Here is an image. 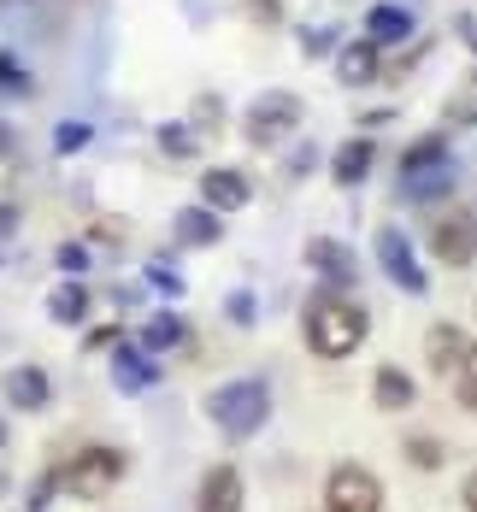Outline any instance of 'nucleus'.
I'll list each match as a JSON object with an SVG mask.
<instances>
[{
    "label": "nucleus",
    "instance_id": "nucleus-1",
    "mask_svg": "<svg viewBox=\"0 0 477 512\" xmlns=\"http://www.w3.org/2000/svg\"><path fill=\"white\" fill-rule=\"evenodd\" d=\"M301 336H307V348L318 359H348L371 336V312L366 301H354L342 289H318L301 307Z\"/></svg>",
    "mask_w": 477,
    "mask_h": 512
},
{
    "label": "nucleus",
    "instance_id": "nucleus-2",
    "mask_svg": "<svg viewBox=\"0 0 477 512\" xmlns=\"http://www.w3.org/2000/svg\"><path fill=\"white\" fill-rule=\"evenodd\" d=\"M207 412H212V424H218L230 442H248L265 418H271V389H265L260 377H236V383L212 389Z\"/></svg>",
    "mask_w": 477,
    "mask_h": 512
},
{
    "label": "nucleus",
    "instance_id": "nucleus-3",
    "mask_svg": "<svg viewBox=\"0 0 477 512\" xmlns=\"http://www.w3.org/2000/svg\"><path fill=\"white\" fill-rule=\"evenodd\" d=\"M301 95H289V89H265V95H254L248 101V112H242V136L254 142V148H283L295 130H301Z\"/></svg>",
    "mask_w": 477,
    "mask_h": 512
},
{
    "label": "nucleus",
    "instance_id": "nucleus-4",
    "mask_svg": "<svg viewBox=\"0 0 477 512\" xmlns=\"http://www.w3.org/2000/svg\"><path fill=\"white\" fill-rule=\"evenodd\" d=\"M118 477H124V454H118V448H83L77 460H65L53 471V483H59L65 495H77V501H101Z\"/></svg>",
    "mask_w": 477,
    "mask_h": 512
},
{
    "label": "nucleus",
    "instance_id": "nucleus-5",
    "mask_svg": "<svg viewBox=\"0 0 477 512\" xmlns=\"http://www.w3.org/2000/svg\"><path fill=\"white\" fill-rule=\"evenodd\" d=\"M324 512H383V483L366 465H336L324 477Z\"/></svg>",
    "mask_w": 477,
    "mask_h": 512
},
{
    "label": "nucleus",
    "instance_id": "nucleus-6",
    "mask_svg": "<svg viewBox=\"0 0 477 512\" xmlns=\"http://www.w3.org/2000/svg\"><path fill=\"white\" fill-rule=\"evenodd\" d=\"M430 254L442 259V265H472L477 259V212H460V206H442L436 218H430Z\"/></svg>",
    "mask_w": 477,
    "mask_h": 512
},
{
    "label": "nucleus",
    "instance_id": "nucleus-7",
    "mask_svg": "<svg viewBox=\"0 0 477 512\" xmlns=\"http://www.w3.org/2000/svg\"><path fill=\"white\" fill-rule=\"evenodd\" d=\"M371 248H377V265H383V277H389L395 289H407V295H424V289H430V277H424V265H419V254H413V242H407V230L383 224Z\"/></svg>",
    "mask_w": 477,
    "mask_h": 512
},
{
    "label": "nucleus",
    "instance_id": "nucleus-8",
    "mask_svg": "<svg viewBox=\"0 0 477 512\" xmlns=\"http://www.w3.org/2000/svg\"><path fill=\"white\" fill-rule=\"evenodd\" d=\"M248 201H254L248 171H236V165H212V171H201V206H212V212H242Z\"/></svg>",
    "mask_w": 477,
    "mask_h": 512
},
{
    "label": "nucleus",
    "instance_id": "nucleus-9",
    "mask_svg": "<svg viewBox=\"0 0 477 512\" xmlns=\"http://www.w3.org/2000/svg\"><path fill=\"white\" fill-rule=\"evenodd\" d=\"M472 348L477 342L460 330V324H430V336H424V365H430V377H454Z\"/></svg>",
    "mask_w": 477,
    "mask_h": 512
},
{
    "label": "nucleus",
    "instance_id": "nucleus-10",
    "mask_svg": "<svg viewBox=\"0 0 477 512\" xmlns=\"http://www.w3.org/2000/svg\"><path fill=\"white\" fill-rule=\"evenodd\" d=\"M307 265H313L330 289H348V283L360 277L354 248H348V242H336V236H313V242H307Z\"/></svg>",
    "mask_w": 477,
    "mask_h": 512
},
{
    "label": "nucleus",
    "instance_id": "nucleus-11",
    "mask_svg": "<svg viewBox=\"0 0 477 512\" xmlns=\"http://www.w3.org/2000/svg\"><path fill=\"white\" fill-rule=\"evenodd\" d=\"M0 395H6V407L12 412H42L48 407V395H53V383H48L42 365H12L6 383H0Z\"/></svg>",
    "mask_w": 477,
    "mask_h": 512
},
{
    "label": "nucleus",
    "instance_id": "nucleus-12",
    "mask_svg": "<svg viewBox=\"0 0 477 512\" xmlns=\"http://www.w3.org/2000/svg\"><path fill=\"white\" fill-rule=\"evenodd\" d=\"M377 71H383V48L377 42H342L336 48V83L342 89H366V83H377Z\"/></svg>",
    "mask_w": 477,
    "mask_h": 512
},
{
    "label": "nucleus",
    "instance_id": "nucleus-13",
    "mask_svg": "<svg viewBox=\"0 0 477 512\" xmlns=\"http://www.w3.org/2000/svg\"><path fill=\"white\" fill-rule=\"evenodd\" d=\"M454 183H460L454 159H442V165H424V171H407V177H401V201L436 206V201H448V195H454Z\"/></svg>",
    "mask_w": 477,
    "mask_h": 512
},
{
    "label": "nucleus",
    "instance_id": "nucleus-14",
    "mask_svg": "<svg viewBox=\"0 0 477 512\" xmlns=\"http://www.w3.org/2000/svg\"><path fill=\"white\" fill-rule=\"evenodd\" d=\"M195 512H242V471L236 465H212L195 489Z\"/></svg>",
    "mask_w": 477,
    "mask_h": 512
},
{
    "label": "nucleus",
    "instance_id": "nucleus-15",
    "mask_svg": "<svg viewBox=\"0 0 477 512\" xmlns=\"http://www.w3.org/2000/svg\"><path fill=\"white\" fill-rule=\"evenodd\" d=\"M218 236H224V212H212V206H183L171 218V242L177 248H212Z\"/></svg>",
    "mask_w": 477,
    "mask_h": 512
},
{
    "label": "nucleus",
    "instance_id": "nucleus-16",
    "mask_svg": "<svg viewBox=\"0 0 477 512\" xmlns=\"http://www.w3.org/2000/svg\"><path fill=\"white\" fill-rule=\"evenodd\" d=\"M413 30H419L413 6H395V0H383V6H371V12H366V42H377V48H395V42H407Z\"/></svg>",
    "mask_w": 477,
    "mask_h": 512
},
{
    "label": "nucleus",
    "instance_id": "nucleus-17",
    "mask_svg": "<svg viewBox=\"0 0 477 512\" xmlns=\"http://www.w3.org/2000/svg\"><path fill=\"white\" fill-rule=\"evenodd\" d=\"M371 159H377V148H371V136H348L336 154H330V177L342 183V189H360L371 177Z\"/></svg>",
    "mask_w": 477,
    "mask_h": 512
},
{
    "label": "nucleus",
    "instance_id": "nucleus-18",
    "mask_svg": "<svg viewBox=\"0 0 477 512\" xmlns=\"http://www.w3.org/2000/svg\"><path fill=\"white\" fill-rule=\"evenodd\" d=\"M371 401L383 412H407L419 401V383L401 371V365H377V377H371Z\"/></svg>",
    "mask_w": 477,
    "mask_h": 512
},
{
    "label": "nucleus",
    "instance_id": "nucleus-19",
    "mask_svg": "<svg viewBox=\"0 0 477 512\" xmlns=\"http://www.w3.org/2000/svg\"><path fill=\"white\" fill-rule=\"evenodd\" d=\"M154 377H159V365L148 359V348H118L112 354V383L118 389H148Z\"/></svg>",
    "mask_w": 477,
    "mask_h": 512
},
{
    "label": "nucleus",
    "instance_id": "nucleus-20",
    "mask_svg": "<svg viewBox=\"0 0 477 512\" xmlns=\"http://www.w3.org/2000/svg\"><path fill=\"white\" fill-rule=\"evenodd\" d=\"M48 318L53 324H83L89 318V289L83 283H59L48 295Z\"/></svg>",
    "mask_w": 477,
    "mask_h": 512
},
{
    "label": "nucleus",
    "instance_id": "nucleus-21",
    "mask_svg": "<svg viewBox=\"0 0 477 512\" xmlns=\"http://www.w3.org/2000/svg\"><path fill=\"white\" fill-rule=\"evenodd\" d=\"M448 159V130H430V136H419L407 154H401V177L407 171H424V165H442Z\"/></svg>",
    "mask_w": 477,
    "mask_h": 512
},
{
    "label": "nucleus",
    "instance_id": "nucleus-22",
    "mask_svg": "<svg viewBox=\"0 0 477 512\" xmlns=\"http://www.w3.org/2000/svg\"><path fill=\"white\" fill-rule=\"evenodd\" d=\"M177 342H183V318H177V312H159L154 324L142 330V348H148V354H165V348H177Z\"/></svg>",
    "mask_w": 477,
    "mask_h": 512
},
{
    "label": "nucleus",
    "instance_id": "nucleus-23",
    "mask_svg": "<svg viewBox=\"0 0 477 512\" xmlns=\"http://www.w3.org/2000/svg\"><path fill=\"white\" fill-rule=\"evenodd\" d=\"M342 42H348L342 24H313V30H301V53H307V59H330Z\"/></svg>",
    "mask_w": 477,
    "mask_h": 512
},
{
    "label": "nucleus",
    "instance_id": "nucleus-24",
    "mask_svg": "<svg viewBox=\"0 0 477 512\" xmlns=\"http://www.w3.org/2000/svg\"><path fill=\"white\" fill-rule=\"evenodd\" d=\"M159 148H165L171 159H189L195 148H201V136H195L189 124H159Z\"/></svg>",
    "mask_w": 477,
    "mask_h": 512
},
{
    "label": "nucleus",
    "instance_id": "nucleus-25",
    "mask_svg": "<svg viewBox=\"0 0 477 512\" xmlns=\"http://www.w3.org/2000/svg\"><path fill=\"white\" fill-rule=\"evenodd\" d=\"M401 454H407V465H419V471H436L448 448H442L436 436H407V448H401Z\"/></svg>",
    "mask_w": 477,
    "mask_h": 512
},
{
    "label": "nucleus",
    "instance_id": "nucleus-26",
    "mask_svg": "<svg viewBox=\"0 0 477 512\" xmlns=\"http://www.w3.org/2000/svg\"><path fill=\"white\" fill-rule=\"evenodd\" d=\"M89 136H95V124H83V118H65V124L53 130V154H77V148H89Z\"/></svg>",
    "mask_w": 477,
    "mask_h": 512
},
{
    "label": "nucleus",
    "instance_id": "nucleus-27",
    "mask_svg": "<svg viewBox=\"0 0 477 512\" xmlns=\"http://www.w3.org/2000/svg\"><path fill=\"white\" fill-rule=\"evenodd\" d=\"M0 95H18V101H24V95H36V77H30L18 59H0Z\"/></svg>",
    "mask_w": 477,
    "mask_h": 512
},
{
    "label": "nucleus",
    "instance_id": "nucleus-28",
    "mask_svg": "<svg viewBox=\"0 0 477 512\" xmlns=\"http://www.w3.org/2000/svg\"><path fill=\"white\" fill-rule=\"evenodd\" d=\"M448 383H454V395H460V407H466V412H477V348L466 354V365H460V371H454Z\"/></svg>",
    "mask_w": 477,
    "mask_h": 512
},
{
    "label": "nucleus",
    "instance_id": "nucleus-29",
    "mask_svg": "<svg viewBox=\"0 0 477 512\" xmlns=\"http://www.w3.org/2000/svg\"><path fill=\"white\" fill-rule=\"evenodd\" d=\"M224 318H230V324H236V330H248V324H254V318H260V301H254V295H248V289H236V295H230V301H224Z\"/></svg>",
    "mask_w": 477,
    "mask_h": 512
},
{
    "label": "nucleus",
    "instance_id": "nucleus-30",
    "mask_svg": "<svg viewBox=\"0 0 477 512\" xmlns=\"http://www.w3.org/2000/svg\"><path fill=\"white\" fill-rule=\"evenodd\" d=\"M313 165H318V148H313V142H295V148H289V159H283V177H289V183H301Z\"/></svg>",
    "mask_w": 477,
    "mask_h": 512
},
{
    "label": "nucleus",
    "instance_id": "nucleus-31",
    "mask_svg": "<svg viewBox=\"0 0 477 512\" xmlns=\"http://www.w3.org/2000/svg\"><path fill=\"white\" fill-rule=\"evenodd\" d=\"M189 124H195V130H218V124H224V101H218V95H201L195 112H189Z\"/></svg>",
    "mask_w": 477,
    "mask_h": 512
},
{
    "label": "nucleus",
    "instance_id": "nucleus-32",
    "mask_svg": "<svg viewBox=\"0 0 477 512\" xmlns=\"http://www.w3.org/2000/svg\"><path fill=\"white\" fill-rule=\"evenodd\" d=\"M148 283H154V289H165V295H171V301H177V295H183V277H177V271H171V265H165V259H154V265H148Z\"/></svg>",
    "mask_w": 477,
    "mask_h": 512
},
{
    "label": "nucleus",
    "instance_id": "nucleus-33",
    "mask_svg": "<svg viewBox=\"0 0 477 512\" xmlns=\"http://www.w3.org/2000/svg\"><path fill=\"white\" fill-rule=\"evenodd\" d=\"M83 265H89V248H83V242H65V248H59V271H71V277H77Z\"/></svg>",
    "mask_w": 477,
    "mask_h": 512
},
{
    "label": "nucleus",
    "instance_id": "nucleus-34",
    "mask_svg": "<svg viewBox=\"0 0 477 512\" xmlns=\"http://www.w3.org/2000/svg\"><path fill=\"white\" fill-rule=\"evenodd\" d=\"M248 18L254 24H277L283 18V0H248Z\"/></svg>",
    "mask_w": 477,
    "mask_h": 512
},
{
    "label": "nucleus",
    "instance_id": "nucleus-35",
    "mask_svg": "<svg viewBox=\"0 0 477 512\" xmlns=\"http://www.w3.org/2000/svg\"><path fill=\"white\" fill-rule=\"evenodd\" d=\"M112 342H118V330H112V324H106V330H89V354H101V348H112Z\"/></svg>",
    "mask_w": 477,
    "mask_h": 512
},
{
    "label": "nucleus",
    "instance_id": "nucleus-36",
    "mask_svg": "<svg viewBox=\"0 0 477 512\" xmlns=\"http://www.w3.org/2000/svg\"><path fill=\"white\" fill-rule=\"evenodd\" d=\"M360 124H366V136H371V130H383V124H395V112H389V106H377V112H366Z\"/></svg>",
    "mask_w": 477,
    "mask_h": 512
},
{
    "label": "nucleus",
    "instance_id": "nucleus-37",
    "mask_svg": "<svg viewBox=\"0 0 477 512\" xmlns=\"http://www.w3.org/2000/svg\"><path fill=\"white\" fill-rule=\"evenodd\" d=\"M460 501H466V512H477V471L466 477V489H460Z\"/></svg>",
    "mask_w": 477,
    "mask_h": 512
},
{
    "label": "nucleus",
    "instance_id": "nucleus-38",
    "mask_svg": "<svg viewBox=\"0 0 477 512\" xmlns=\"http://www.w3.org/2000/svg\"><path fill=\"white\" fill-rule=\"evenodd\" d=\"M18 148V136H12V124H0V154H12Z\"/></svg>",
    "mask_w": 477,
    "mask_h": 512
},
{
    "label": "nucleus",
    "instance_id": "nucleus-39",
    "mask_svg": "<svg viewBox=\"0 0 477 512\" xmlns=\"http://www.w3.org/2000/svg\"><path fill=\"white\" fill-rule=\"evenodd\" d=\"M0 442H6V424H0Z\"/></svg>",
    "mask_w": 477,
    "mask_h": 512
}]
</instances>
